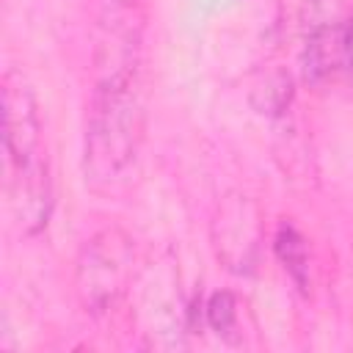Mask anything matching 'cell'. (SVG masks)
<instances>
[{
	"label": "cell",
	"mask_w": 353,
	"mask_h": 353,
	"mask_svg": "<svg viewBox=\"0 0 353 353\" xmlns=\"http://www.w3.org/2000/svg\"><path fill=\"white\" fill-rule=\"evenodd\" d=\"M3 146L8 204L22 234L33 237L50 223L55 199L39 105L25 77L14 69L3 77Z\"/></svg>",
	"instance_id": "6da1fadb"
},
{
	"label": "cell",
	"mask_w": 353,
	"mask_h": 353,
	"mask_svg": "<svg viewBox=\"0 0 353 353\" xmlns=\"http://www.w3.org/2000/svg\"><path fill=\"white\" fill-rule=\"evenodd\" d=\"M143 130L146 94L141 69L97 74L85 116V179L94 185H110L121 179L138 157Z\"/></svg>",
	"instance_id": "7a4b0ae2"
},
{
	"label": "cell",
	"mask_w": 353,
	"mask_h": 353,
	"mask_svg": "<svg viewBox=\"0 0 353 353\" xmlns=\"http://www.w3.org/2000/svg\"><path fill=\"white\" fill-rule=\"evenodd\" d=\"M135 270L132 237L119 226L91 234L74 262V292L88 314H105L127 295Z\"/></svg>",
	"instance_id": "3957f363"
},
{
	"label": "cell",
	"mask_w": 353,
	"mask_h": 353,
	"mask_svg": "<svg viewBox=\"0 0 353 353\" xmlns=\"http://www.w3.org/2000/svg\"><path fill=\"white\" fill-rule=\"evenodd\" d=\"M149 0H97L94 74L141 69Z\"/></svg>",
	"instance_id": "277c9868"
},
{
	"label": "cell",
	"mask_w": 353,
	"mask_h": 353,
	"mask_svg": "<svg viewBox=\"0 0 353 353\" xmlns=\"http://www.w3.org/2000/svg\"><path fill=\"white\" fill-rule=\"evenodd\" d=\"M212 248L221 265L232 273H251L262 248V212L254 199L229 193L221 199L212 218Z\"/></svg>",
	"instance_id": "5b68a950"
},
{
	"label": "cell",
	"mask_w": 353,
	"mask_h": 353,
	"mask_svg": "<svg viewBox=\"0 0 353 353\" xmlns=\"http://www.w3.org/2000/svg\"><path fill=\"white\" fill-rule=\"evenodd\" d=\"M347 63V47H345V25H320L309 33L306 50H303V72L312 83H320L336 69Z\"/></svg>",
	"instance_id": "8992f818"
},
{
	"label": "cell",
	"mask_w": 353,
	"mask_h": 353,
	"mask_svg": "<svg viewBox=\"0 0 353 353\" xmlns=\"http://www.w3.org/2000/svg\"><path fill=\"white\" fill-rule=\"evenodd\" d=\"M276 254L284 265V270H290V276L306 287V273H309V251L303 237L292 229V226H281L276 234Z\"/></svg>",
	"instance_id": "52a82bcc"
},
{
	"label": "cell",
	"mask_w": 353,
	"mask_h": 353,
	"mask_svg": "<svg viewBox=\"0 0 353 353\" xmlns=\"http://www.w3.org/2000/svg\"><path fill=\"white\" fill-rule=\"evenodd\" d=\"M207 323L212 325V331L218 334H229L237 325V301L232 292H215L207 301Z\"/></svg>",
	"instance_id": "ba28073f"
},
{
	"label": "cell",
	"mask_w": 353,
	"mask_h": 353,
	"mask_svg": "<svg viewBox=\"0 0 353 353\" xmlns=\"http://www.w3.org/2000/svg\"><path fill=\"white\" fill-rule=\"evenodd\" d=\"M345 47H347V66L353 72V11H350V17L345 22Z\"/></svg>",
	"instance_id": "9c48e42d"
}]
</instances>
